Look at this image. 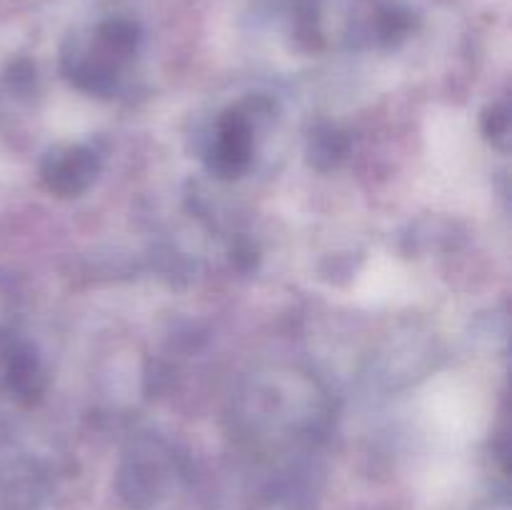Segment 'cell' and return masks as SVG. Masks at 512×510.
I'll return each instance as SVG.
<instances>
[{
	"instance_id": "cell-1",
	"label": "cell",
	"mask_w": 512,
	"mask_h": 510,
	"mask_svg": "<svg viewBox=\"0 0 512 510\" xmlns=\"http://www.w3.org/2000/svg\"><path fill=\"white\" fill-rule=\"evenodd\" d=\"M140 45V28L128 18H110L93 30L90 43L73 45L65 55L70 80L90 93H108L118 78L120 65L128 63Z\"/></svg>"
},
{
	"instance_id": "cell-2",
	"label": "cell",
	"mask_w": 512,
	"mask_h": 510,
	"mask_svg": "<svg viewBox=\"0 0 512 510\" xmlns=\"http://www.w3.org/2000/svg\"><path fill=\"white\" fill-rule=\"evenodd\" d=\"M253 160V120L243 110H228L220 118L210 168L223 178H238Z\"/></svg>"
},
{
	"instance_id": "cell-3",
	"label": "cell",
	"mask_w": 512,
	"mask_h": 510,
	"mask_svg": "<svg viewBox=\"0 0 512 510\" xmlns=\"http://www.w3.org/2000/svg\"><path fill=\"white\" fill-rule=\"evenodd\" d=\"M98 170V155L85 145H75V148H65L63 153L50 155L43 168V178L53 193L78 195L93 183Z\"/></svg>"
},
{
	"instance_id": "cell-4",
	"label": "cell",
	"mask_w": 512,
	"mask_h": 510,
	"mask_svg": "<svg viewBox=\"0 0 512 510\" xmlns=\"http://www.w3.org/2000/svg\"><path fill=\"white\" fill-rule=\"evenodd\" d=\"M348 150V140L343 138V133H338L335 128H320L315 130V135L310 138L308 153L310 163L318 165V168H333L340 158Z\"/></svg>"
},
{
	"instance_id": "cell-5",
	"label": "cell",
	"mask_w": 512,
	"mask_h": 510,
	"mask_svg": "<svg viewBox=\"0 0 512 510\" xmlns=\"http://www.w3.org/2000/svg\"><path fill=\"white\" fill-rule=\"evenodd\" d=\"M10 383L18 393L30 395V398L40 393V383H43L40 380V365L28 348L15 350L13 363H10Z\"/></svg>"
},
{
	"instance_id": "cell-6",
	"label": "cell",
	"mask_w": 512,
	"mask_h": 510,
	"mask_svg": "<svg viewBox=\"0 0 512 510\" xmlns=\"http://www.w3.org/2000/svg\"><path fill=\"white\" fill-rule=\"evenodd\" d=\"M413 28V15L405 8L398 5H385L375 13V33L383 43H395V40H403L405 35Z\"/></svg>"
},
{
	"instance_id": "cell-7",
	"label": "cell",
	"mask_w": 512,
	"mask_h": 510,
	"mask_svg": "<svg viewBox=\"0 0 512 510\" xmlns=\"http://www.w3.org/2000/svg\"><path fill=\"white\" fill-rule=\"evenodd\" d=\"M483 128L485 133H488V138L493 140V143L498 145H505V140H508V133H510V115L505 108H493L485 113V120H483Z\"/></svg>"
}]
</instances>
